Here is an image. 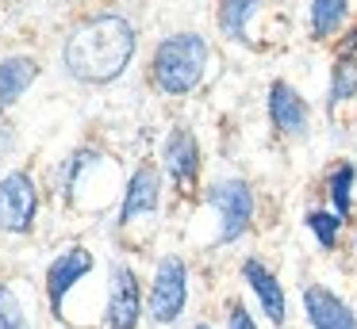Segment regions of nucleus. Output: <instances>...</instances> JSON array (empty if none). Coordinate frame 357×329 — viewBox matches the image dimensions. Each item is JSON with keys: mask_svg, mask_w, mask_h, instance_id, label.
Wrapping results in <instances>:
<instances>
[{"mask_svg": "<svg viewBox=\"0 0 357 329\" xmlns=\"http://www.w3.org/2000/svg\"><path fill=\"white\" fill-rule=\"evenodd\" d=\"M135 50H139L135 23L119 12H100L81 19L70 31L62 46V65L73 81L100 88V84H112L127 73V65L135 61Z\"/></svg>", "mask_w": 357, "mask_h": 329, "instance_id": "obj_1", "label": "nucleus"}, {"mask_svg": "<svg viewBox=\"0 0 357 329\" xmlns=\"http://www.w3.org/2000/svg\"><path fill=\"white\" fill-rule=\"evenodd\" d=\"M0 329H31V310L12 283L0 280Z\"/></svg>", "mask_w": 357, "mask_h": 329, "instance_id": "obj_18", "label": "nucleus"}, {"mask_svg": "<svg viewBox=\"0 0 357 329\" xmlns=\"http://www.w3.org/2000/svg\"><path fill=\"white\" fill-rule=\"evenodd\" d=\"M146 295H142L139 272L127 260H112L108 268V295H104V326L108 329H139Z\"/></svg>", "mask_w": 357, "mask_h": 329, "instance_id": "obj_6", "label": "nucleus"}, {"mask_svg": "<svg viewBox=\"0 0 357 329\" xmlns=\"http://www.w3.org/2000/svg\"><path fill=\"white\" fill-rule=\"evenodd\" d=\"M208 58H211L208 38L196 35V31L165 35L154 46V58H150V84L169 99L188 96V92L200 88L204 73H208Z\"/></svg>", "mask_w": 357, "mask_h": 329, "instance_id": "obj_2", "label": "nucleus"}, {"mask_svg": "<svg viewBox=\"0 0 357 329\" xmlns=\"http://www.w3.org/2000/svg\"><path fill=\"white\" fill-rule=\"evenodd\" d=\"M39 81V61L27 54H12L0 61V111H8L24 99V92Z\"/></svg>", "mask_w": 357, "mask_h": 329, "instance_id": "obj_13", "label": "nucleus"}, {"mask_svg": "<svg viewBox=\"0 0 357 329\" xmlns=\"http://www.w3.org/2000/svg\"><path fill=\"white\" fill-rule=\"evenodd\" d=\"M208 207L215 211L219 218V245H231L238 237H246V230L254 226V214H257V195L242 176H227V180H215L208 191H204Z\"/></svg>", "mask_w": 357, "mask_h": 329, "instance_id": "obj_3", "label": "nucleus"}, {"mask_svg": "<svg viewBox=\"0 0 357 329\" xmlns=\"http://www.w3.org/2000/svg\"><path fill=\"white\" fill-rule=\"evenodd\" d=\"M354 252H357V234H354Z\"/></svg>", "mask_w": 357, "mask_h": 329, "instance_id": "obj_24", "label": "nucleus"}, {"mask_svg": "<svg viewBox=\"0 0 357 329\" xmlns=\"http://www.w3.org/2000/svg\"><path fill=\"white\" fill-rule=\"evenodd\" d=\"M346 19H349V0H311V8H307V27L315 42L334 38L346 27Z\"/></svg>", "mask_w": 357, "mask_h": 329, "instance_id": "obj_15", "label": "nucleus"}, {"mask_svg": "<svg viewBox=\"0 0 357 329\" xmlns=\"http://www.w3.org/2000/svg\"><path fill=\"white\" fill-rule=\"evenodd\" d=\"M349 99H357V61L354 58H334L331 84H326V107L338 111Z\"/></svg>", "mask_w": 357, "mask_h": 329, "instance_id": "obj_17", "label": "nucleus"}, {"mask_svg": "<svg viewBox=\"0 0 357 329\" xmlns=\"http://www.w3.org/2000/svg\"><path fill=\"white\" fill-rule=\"evenodd\" d=\"M265 0H219V31L231 42H250V23Z\"/></svg>", "mask_w": 357, "mask_h": 329, "instance_id": "obj_16", "label": "nucleus"}, {"mask_svg": "<svg viewBox=\"0 0 357 329\" xmlns=\"http://www.w3.org/2000/svg\"><path fill=\"white\" fill-rule=\"evenodd\" d=\"M200 168H204L200 138L188 127H173L162 145V172L169 176V184L181 195H192L196 184H200Z\"/></svg>", "mask_w": 357, "mask_h": 329, "instance_id": "obj_9", "label": "nucleus"}, {"mask_svg": "<svg viewBox=\"0 0 357 329\" xmlns=\"http://www.w3.org/2000/svg\"><path fill=\"white\" fill-rule=\"evenodd\" d=\"M242 280H246L250 291H254V298H257V306H261L265 318H269L277 329H284V321H288V295H284V283L277 280V272H273L265 260L246 257V260H242Z\"/></svg>", "mask_w": 357, "mask_h": 329, "instance_id": "obj_11", "label": "nucleus"}, {"mask_svg": "<svg viewBox=\"0 0 357 329\" xmlns=\"http://www.w3.org/2000/svg\"><path fill=\"white\" fill-rule=\"evenodd\" d=\"M93 268H96V257L85 245H66V249L47 264V303H50V314H54L58 321L66 318V298L77 291L81 280L93 275Z\"/></svg>", "mask_w": 357, "mask_h": 329, "instance_id": "obj_8", "label": "nucleus"}, {"mask_svg": "<svg viewBox=\"0 0 357 329\" xmlns=\"http://www.w3.org/2000/svg\"><path fill=\"white\" fill-rule=\"evenodd\" d=\"M12 142H16V134H12V122H8V115L0 111V161L12 153Z\"/></svg>", "mask_w": 357, "mask_h": 329, "instance_id": "obj_21", "label": "nucleus"}, {"mask_svg": "<svg viewBox=\"0 0 357 329\" xmlns=\"http://www.w3.org/2000/svg\"><path fill=\"white\" fill-rule=\"evenodd\" d=\"M39 222V184L27 168L0 176V234L27 237Z\"/></svg>", "mask_w": 357, "mask_h": 329, "instance_id": "obj_5", "label": "nucleus"}, {"mask_svg": "<svg viewBox=\"0 0 357 329\" xmlns=\"http://www.w3.org/2000/svg\"><path fill=\"white\" fill-rule=\"evenodd\" d=\"M192 329H211V326H208V321H196V326H192Z\"/></svg>", "mask_w": 357, "mask_h": 329, "instance_id": "obj_23", "label": "nucleus"}, {"mask_svg": "<svg viewBox=\"0 0 357 329\" xmlns=\"http://www.w3.org/2000/svg\"><path fill=\"white\" fill-rule=\"evenodd\" d=\"M188 306V264L173 252H165L154 264V275H150L146 287V318L154 326H173L181 321Z\"/></svg>", "mask_w": 357, "mask_h": 329, "instance_id": "obj_4", "label": "nucleus"}, {"mask_svg": "<svg viewBox=\"0 0 357 329\" xmlns=\"http://www.w3.org/2000/svg\"><path fill=\"white\" fill-rule=\"evenodd\" d=\"M338 58H354L357 61V27H349L346 38L338 42Z\"/></svg>", "mask_w": 357, "mask_h": 329, "instance_id": "obj_22", "label": "nucleus"}, {"mask_svg": "<svg viewBox=\"0 0 357 329\" xmlns=\"http://www.w3.org/2000/svg\"><path fill=\"white\" fill-rule=\"evenodd\" d=\"M326 199H331V211L342 222L354 218V207H357V165L354 161H338L326 172Z\"/></svg>", "mask_w": 357, "mask_h": 329, "instance_id": "obj_14", "label": "nucleus"}, {"mask_svg": "<svg viewBox=\"0 0 357 329\" xmlns=\"http://www.w3.org/2000/svg\"><path fill=\"white\" fill-rule=\"evenodd\" d=\"M158 211H162V165L142 161V165H135L131 176L123 180L116 222H119V230H131L135 222L158 218Z\"/></svg>", "mask_w": 357, "mask_h": 329, "instance_id": "obj_7", "label": "nucleus"}, {"mask_svg": "<svg viewBox=\"0 0 357 329\" xmlns=\"http://www.w3.org/2000/svg\"><path fill=\"white\" fill-rule=\"evenodd\" d=\"M303 314L311 329H357V314L342 295L323 283H303Z\"/></svg>", "mask_w": 357, "mask_h": 329, "instance_id": "obj_12", "label": "nucleus"}, {"mask_svg": "<svg viewBox=\"0 0 357 329\" xmlns=\"http://www.w3.org/2000/svg\"><path fill=\"white\" fill-rule=\"evenodd\" d=\"M265 107H269V122L277 134L284 138H303L311 127V104L300 96V88H292L288 81H273L269 84V99H265Z\"/></svg>", "mask_w": 357, "mask_h": 329, "instance_id": "obj_10", "label": "nucleus"}, {"mask_svg": "<svg viewBox=\"0 0 357 329\" xmlns=\"http://www.w3.org/2000/svg\"><path fill=\"white\" fill-rule=\"evenodd\" d=\"M227 329H257V321L242 303H231V310H227Z\"/></svg>", "mask_w": 357, "mask_h": 329, "instance_id": "obj_20", "label": "nucleus"}, {"mask_svg": "<svg viewBox=\"0 0 357 329\" xmlns=\"http://www.w3.org/2000/svg\"><path fill=\"white\" fill-rule=\"evenodd\" d=\"M303 222H307L311 237L319 241V249H326V252L338 249V237H342V226H346V222H342L334 211H323V207H315V211L303 214Z\"/></svg>", "mask_w": 357, "mask_h": 329, "instance_id": "obj_19", "label": "nucleus"}]
</instances>
